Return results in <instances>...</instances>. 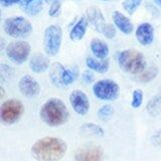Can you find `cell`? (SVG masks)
Here are the masks:
<instances>
[{
    "label": "cell",
    "mask_w": 161,
    "mask_h": 161,
    "mask_svg": "<svg viewBox=\"0 0 161 161\" xmlns=\"http://www.w3.org/2000/svg\"><path fill=\"white\" fill-rule=\"evenodd\" d=\"M4 31L14 38L26 37L32 31V25L29 20L24 17H9L4 20Z\"/></svg>",
    "instance_id": "obj_5"
},
{
    "label": "cell",
    "mask_w": 161,
    "mask_h": 161,
    "mask_svg": "<svg viewBox=\"0 0 161 161\" xmlns=\"http://www.w3.org/2000/svg\"><path fill=\"white\" fill-rule=\"evenodd\" d=\"M103 1H108V0H103Z\"/></svg>",
    "instance_id": "obj_34"
},
{
    "label": "cell",
    "mask_w": 161,
    "mask_h": 161,
    "mask_svg": "<svg viewBox=\"0 0 161 161\" xmlns=\"http://www.w3.org/2000/svg\"><path fill=\"white\" fill-rule=\"evenodd\" d=\"M141 2H142V0H124L123 8L129 14H133L136 11V9L139 7Z\"/></svg>",
    "instance_id": "obj_22"
},
{
    "label": "cell",
    "mask_w": 161,
    "mask_h": 161,
    "mask_svg": "<svg viewBox=\"0 0 161 161\" xmlns=\"http://www.w3.org/2000/svg\"><path fill=\"white\" fill-rule=\"evenodd\" d=\"M155 2L157 3L159 6H161V0H155Z\"/></svg>",
    "instance_id": "obj_31"
},
{
    "label": "cell",
    "mask_w": 161,
    "mask_h": 161,
    "mask_svg": "<svg viewBox=\"0 0 161 161\" xmlns=\"http://www.w3.org/2000/svg\"><path fill=\"white\" fill-rule=\"evenodd\" d=\"M83 130L84 131H87L89 133H92V134H96V135H103L104 134V131L103 129L99 127L98 125H95V124H86L83 126Z\"/></svg>",
    "instance_id": "obj_25"
},
{
    "label": "cell",
    "mask_w": 161,
    "mask_h": 161,
    "mask_svg": "<svg viewBox=\"0 0 161 161\" xmlns=\"http://www.w3.org/2000/svg\"><path fill=\"white\" fill-rule=\"evenodd\" d=\"M118 64L124 72L132 75L143 73L146 68V60L143 54L136 49H126L118 55Z\"/></svg>",
    "instance_id": "obj_3"
},
{
    "label": "cell",
    "mask_w": 161,
    "mask_h": 161,
    "mask_svg": "<svg viewBox=\"0 0 161 161\" xmlns=\"http://www.w3.org/2000/svg\"><path fill=\"white\" fill-rule=\"evenodd\" d=\"M91 50L95 57L99 59H105L109 54V47L107 43H105L99 38H94L91 42Z\"/></svg>",
    "instance_id": "obj_18"
},
{
    "label": "cell",
    "mask_w": 161,
    "mask_h": 161,
    "mask_svg": "<svg viewBox=\"0 0 161 161\" xmlns=\"http://www.w3.org/2000/svg\"><path fill=\"white\" fill-rule=\"evenodd\" d=\"M21 1H22V0H0L1 5L4 7L11 6V5H14L16 3H21Z\"/></svg>",
    "instance_id": "obj_29"
},
{
    "label": "cell",
    "mask_w": 161,
    "mask_h": 161,
    "mask_svg": "<svg viewBox=\"0 0 161 161\" xmlns=\"http://www.w3.org/2000/svg\"><path fill=\"white\" fill-rule=\"evenodd\" d=\"M136 37L142 45H149L154 38V28L148 22L140 24L136 30Z\"/></svg>",
    "instance_id": "obj_14"
},
{
    "label": "cell",
    "mask_w": 161,
    "mask_h": 161,
    "mask_svg": "<svg viewBox=\"0 0 161 161\" xmlns=\"http://www.w3.org/2000/svg\"><path fill=\"white\" fill-rule=\"evenodd\" d=\"M19 91L24 97L26 98H34L38 96L40 92V86L37 80L33 79L31 75H26L20 79L18 83Z\"/></svg>",
    "instance_id": "obj_12"
},
{
    "label": "cell",
    "mask_w": 161,
    "mask_h": 161,
    "mask_svg": "<svg viewBox=\"0 0 161 161\" xmlns=\"http://www.w3.org/2000/svg\"><path fill=\"white\" fill-rule=\"evenodd\" d=\"M69 102L75 112L79 115H86L90 110V100L83 91L75 90L70 93Z\"/></svg>",
    "instance_id": "obj_11"
},
{
    "label": "cell",
    "mask_w": 161,
    "mask_h": 161,
    "mask_svg": "<svg viewBox=\"0 0 161 161\" xmlns=\"http://www.w3.org/2000/svg\"><path fill=\"white\" fill-rule=\"evenodd\" d=\"M59 10H60V3L58 1H54L49 8V15L50 16H57L59 13Z\"/></svg>",
    "instance_id": "obj_27"
},
{
    "label": "cell",
    "mask_w": 161,
    "mask_h": 161,
    "mask_svg": "<svg viewBox=\"0 0 161 161\" xmlns=\"http://www.w3.org/2000/svg\"><path fill=\"white\" fill-rule=\"evenodd\" d=\"M39 116L47 125L50 127H58L67 123L69 119V111L62 100L52 98L42 105Z\"/></svg>",
    "instance_id": "obj_2"
},
{
    "label": "cell",
    "mask_w": 161,
    "mask_h": 161,
    "mask_svg": "<svg viewBox=\"0 0 161 161\" xmlns=\"http://www.w3.org/2000/svg\"><path fill=\"white\" fill-rule=\"evenodd\" d=\"M93 93L100 100L113 101L119 97V85L112 80H100L93 86Z\"/></svg>",
    "instance_id": "obj_8"
},
{
    "label": "cell",
    "mask_w": 161,
    "mask_h": 161,
    "mask_svg": "<svg viewBox=\"0 0 161 161\" xmlns=\"http://www.w3.org/2000/svg\"><path fill=\"white\" fill-rule=\"evenodd\" d=\"M68 145L58 137L38 139L31 147L32 156L37 161H59L67 153Z\"/></svg>",
    "instance_id": "obj_1"
},
{
    "label": "cell",
    "mask_w": 161,
    "mask_h": 161,
    "mask_svg": "<svg viewBox=\"0 0 161 161\" xmlns=\"http://www.w3.org/2000/svg\"><path fill=\"white\" fill-rule=\"evenodd\" d=\"M30 45L27 42L18 40L10 42L6 47V54L8 58L14 64H21L26 62L30 54Z\"/></svg>",
    "instance_id": "obj_9"
},
{
    "label": "cell",
    "mask_w": 161,
    "mask_h": 161,
    "mask_svg": "<svg viewBox=\"0 0 161 161\" xmlns=\"http://www.w3.org/2000/svg\"><path fill=\"white\" fill-rule=\"evenodd\" d=\"M63 39V31L58 25H50L44 31L43 47L47 55L54 57L60 48Z\"/></svg>",
    "instance_id": "obj_7"
},
{
    "label": "cell",
    "mask_w": 161,
    "mask_h": 161,
    "mask_svg": "<svg viewBox=\"0 0 161 161\" xmlns=\"http://www.w3.org/2000/svg\"><path fill=\"white\" fill-rule=\"evenodd\" d=\"M113 20L115 25L117 26L121 31L125 34H130L133 31V24L124 14L119 11H115L113 13Z\"/></svg>",
    "instance_id": "obj_16"
},
{
    "label": "cell",
    "mask_w": 161,
    "mask_h": 161,
    "mask_svg": "<svg viewBox=\"0 0 161 161\" xmlns=\"http://www.w3.org/2000/svg\"><path fill=\"white\" fill-rule=\"evenodd\" d=\"M79 77L78 67L74 68H65L62 64L54 63L52 65L49 73V78L52 83L55 87L63 88L68 87L70 84H73Z\"/></svg>",
    "instance_id": "obj_4"
},
{
    "label": "cell",
    "mask_w": 161,
    "mask_h": 161,
    "mask_svg": "<svg viewBox=\"0 0 161 161\" xmlns=\"http://www.w3.org/2000/svg\"><path fill=\"white\" fill-rule=\"evenodd\" d=\"M113 114V108L112 106L110 105H105L103 107H101L99 112H98V116L100 119L105 120V119H109Z\"/></svg>",
    "instance_id": "obj_24"
},
{
    "label": "cell",
    "mask_w": 161,
    "mask_h": 161,
    "mask_svg": "<svg viewBox=\"0 0 161 161\" xmlns=\"http://www.w3.org/2000/svg\"><path fill=\"white\" fill-rule=\"evenodd\" d=\"M29 67L34 73H43L49 67V59L42 53H35L30 58Z\"/></svg>",
    "instance_id": "obj_15"
},
{
    "label": "cell",
    "mask_w": 161,
    "mask_h": 161,
    "mask_svg": "<svg viewBox=\"0 0 161 161\" xmlns=\"http://www.w3.org/2000/svg\"><path fill=\"white\" fill-rule=\"evenodd\" d=\"M103 34L107 38H113V37H115V35H116V29L114 27V25L108 23L107 26H106V28H105V30H104Z\"/></svg>",
    "instance_id": "obj_26"
},
{
    "label": "cell",
    "mask_w": 161,
    "mask_h": 161,
    "mask_svg": "<svg viewBox=\"0 0 161 161\" xmlns=\"http://www.w3.org/2000/svg\"><path fill=\"white\" fill-rule=\"evenodd\" d=\"M88 21H89L88 18L84 16L75 24V26L70 30V33H69L70 39L75 40V42H79V40H80L84 37L86 31H87V27L89 23Z\"/></svg>",
    "instance_id": "obj_17"
},
{
    "label": "cell",
    "mask_w": 161,
    "mask_h": 161,
    "mask_svg": "<svg viewBox=\"0 0 161 161\" xmlns=\"http://www.w3.org/2000/svg\"><path fill=\"white\" fill-rule=\"evenodd\" d=\"M157 75H158V69L156 67H150L149 69H145L143 73L140 74L139 80L142 83H148L150 80H154Z\"/></svg>",
    "instance_id": "obj_20"
},
{
    "label": "cell",
    "mask_w": 161,
    "mask_h": 161,
    "mask_svg": "<svg viewBox=\"0 0 161 161\" xmlns=\"http://www.w3.org/2000/svg\"><path fill=\"white\" fill-rule=\"evenodd\" d=\"M42 8V0H34L31 3H29L27 6L23 7V9L30 15H36Z\"/></svg>",
    "instance_id": "obj_21"
},
{
    "label": "cell",
    "mask_w": 161,
    "mask_h": 161,
    "mask_svg": "<svg viewBox=\"0 0 161 161\" xmlns=\"http://www.w3.org/2000/svg\"><path fill=\"white\" fill-rule=\"evenodd\" d=\"M83 80L86 84H91L94 80V75L90 70H86L83 74Z\"/></svg>",
    "instance_id": "obj_28"
},
{
    "label": "cell",
    "mask_w": 161,
    "mask_h": 161,
    "mask_svg": "<svg viewBox=\"0 0 161 161\" xmlns=\"http://www.w3.org/2000/svg\"><path fill=\"white\" fill-rule=\"evenodd\" d=\"M87 18L92 23L93 26L98 30L99 32L103 33L108 23H106V20L103 16L101 10L97 7H90L87 10Z\"/></svg>",
    "instance_id": "obj_13"
},
{
    "label": "cell",
    "mask_w": 161,
    "mask_h": 161,
    "mask_svg": "<svg viewBox=\"0 0 161 161\" xmlns=\"http://www.w3.org/2000/svg\"><path fill=\"white\" fill-rule=\"evenodd\" d=\"M32 1H34V0H22V1H21V6H22V7L27 6V5H28L29 3H31Z\"/></svg>",
    "instance_id": "obj_30"
},
{
    "label": "cell",
    "mask_w": 161,
    "mask_h": 161,
    "mask_svg": "<svg viewBox=\"0 0 161 161\" xmlns=\"http://www.w3.org/2000/svg\"><path fill=\"white\" fill-rule=\"evenodd\" d=\"M104 151L100 146H83L77 150L75 161H103Z\"/></svg>",
    "instance_id": "obj_10"
},
{
    "label": "cell",
    "mask_w": 161,
    "mask_h": 161,
    "mask_svg": "<svg viewBox=\"0 0 161 161\" xmlns=\"http://www.w3.org/2000/svg\"><path fill=\"white\" fill-rule=\"evenodd\" d=\"M45 1H47V2H49V1H58V0H45Z\"/></svg>",
    "instance_id": "obj_32"
},
{
    "label": "cell",
    "mask_w": 161,
    "mask_h": 161,
    "mask_svg": "<svg viewBox=\"0 0 161 161\" xmlns=\"http://www.w3.org/2000/svg\"><path fill=\"white\" fill-rule=\"evenodd\" d=\"M142 102H143V92L139 89L135 90L132 95V103H131L132 107L137 109L141 106Z\"/></svg>",
    "instance_id": "obj_23"
},
{
    "label": "cell",
    "mask_w": 161,
    "mask_h": 161,
    "mask_svg": "<svg viewBox=\"0 0 161 161\" xmlns=\"http://www.w3.org/2000/svg\"><path fill=\"white\" fill-rule=\"evenodd\" d=\"M86 64L88 65V68L95 70V72L104 74L109 69V60L108 59H96L92 57H89L86 59Z\"/></svg>",
    "instance_id": "obj_19"
},
{
    "label": "cell",
    "mask_w": 161,
    "mask_h": 161,
    "mask_svg": "<svg viewBox=\"0 0 161 161\" xmlns=\"http://www.w3.org/2000/svg\"><path fill=\"white\" fill-rule=\"evenodd\" d=\"M24 113V106L16 99H9L2 103L0 108V117L5 125H12L21 118Z\"/></svg>",
    "instance_id": "obj_6"
},
{
    "label": "cell",
    "mask_w": 161,
    "mask_h": 161,
    "mask_svg": "<svg viewBox=\"0 0 161 161\" xmlns=\"http://www.w3.org/2000/svg\"><path fill=\"white\" fill-rule=\"evenodd\" d=\"M159 98H160V99H161V94H160V96H159Z\"/></svg>",
    "instance_id": "obj_33"
}]
</instances>
